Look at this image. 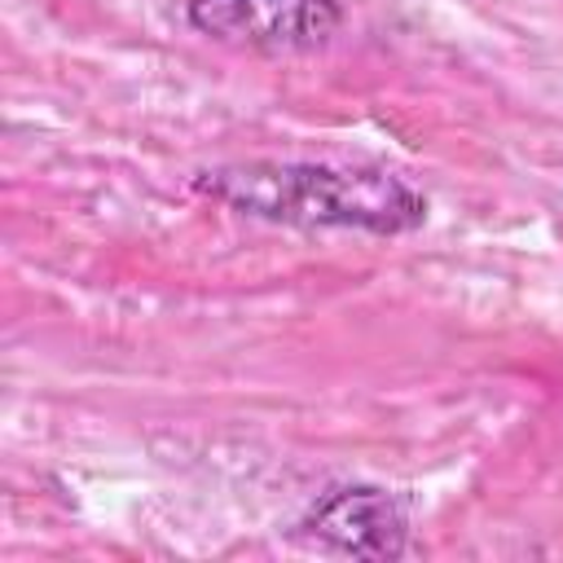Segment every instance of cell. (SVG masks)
Listing matches in <instances>:
<instances>
[{
	"label": "cell",
	"mask_w": 563,
	"mask_h": 563,
	"mask_svg": "<svg viewBox=\"0 0 563 563\" xmlns=\"http://www.w3.org/2000/svg\"><path fill=\"white\" fill-rule=\"evenodd\" d=\"M194 189L238 216L290 229H361L374 238H396L422 229L427 220V198L383 167L251 158L198 172Z\"/></svg>",
	"instance_id": "obj_1"
},
{
	"label": "cell",
	"mask_w": 563,
	"mask_h": 563,
	"mask_svg": "<svg viewBox=\"0 0 563 563\" xmlns=\"http://www.w3.org/2000/svg\"><path fill=\"white\" fill-rule=\"evenodd\" d=\"M312 541L352 559H400L409 550V506L400 493L378 484H334L325 488L299 523Z\"/></svg>",
	"instance_id": "obj_3"
},
{
	"label": "cell",
	"mask_w": 563,
	"mask_h": 563,
	"mask_svg": "<svg viewBox=\"0 0 563 563\" xmlns=\"http://www.w3.org/2000/svg\"><path fill=\"white\" fill-rule=\"evenodd\" d=\"M189 26L255 53H317L343 26L339 0H189Z\"/></svg>",
	"instance_id": "obj_2"
}]
</instances>
